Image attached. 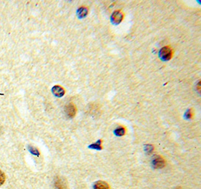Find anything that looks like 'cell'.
<instances>
[{
    "mask_svg": "<svg viewBox=\"0 0 201 189\" xmlns=\"http://www.w3.org/2000/svg\"><path fill=\"white\" fill-rule=\"evenodd\" d=\"M115 133L117 136H123L125 133V129L124 127H122L117 128L115 130Z\"/></svg>",
    "mask_w": 201,
    "mask_h": 189,
    "instance_id": "obj_8",
    "label": "cell"
},
{
    "mask_svg": "<svg viewBox=\"0 0 201 189\" xmlns=\"http://www.w3.org/2000/svg\"><path fill=\"white\" fill-rule=\"evenodd\" d=\"M93 189H109V186L105 182L99 181L94 183L93 186Z\"/></svg>",
    "mask_w": 201,
    "mask_h": 189,
    "instance_id": "obj_7",
    "label": "cell"
},
{
    "mask_svg": "<svg viewBox=\"0 0 201 189\" xmlns=\"http://www.w3.org/2000/svg\"><path fill=\"white\" fill-rule=\"evenodd\" d=\"M145 151L148 153H151V151H153V147L151 146H145Z\"/></svg>",
    "mask_w": 201,
    "mask_h": 189,
    "instance_id": "obj_12",
    "label": "cell"
},
{
    "mask_svg": "<svg viewBox=\"0 0 201 189\" xmlns=\"http://www.w3.org/2000/svg\"><path fill=\"white\" fill-rule=\"evenodd\" d=\"M122 19H123V14L121 12H119V11H115L111 14V20L114 24H118V23H120L121 22Z\"/></svg>",
    "mask_w": 201,
    "mask_h": 189,
    "instance_id": "obj_4",
    "label": "cell"
},
{
    "mask_svg": "<svg viewBox=\"0 0 201 189\" xmlns=\"http://www.w3.org/2000/svg\"><path fill=\"white\" fill-rule=\"evenodd\" d=\"M160 57L163 60H169L172 57V50L169 47H164L160 51Z\"/></svg>",
    "mask_w": 201,
    "mask_h": 189,
    "instance_id": "obj_1",
    "label": "cell"
},
{
    "mask_svg": "<svg viewBox=\"0 0 201 189\" xmlns=\"http://www.w3.org/2000/svg\"><path fill=\"white\" fill-rule=\"evenodd\" d=\"M65 112L69 118H73L76 113V108L72 103H69L65 108Z\"/></svg>",
    "mask_w": 201,
    "mask_h": 189,
    "instance_id": "obj_5",
    "label": "cell"
},
{
    "mask_svg": "<svg viewBox=\"0 0 201 189\" xmlns=\"http://www.w3.org/2000/svg\"><path fill=\"white\" fill-rule=\"evenodd\" d=\"M30 151H31V152H33V154H38V150L36 148H30Z\"/></svg>",
    "mask_w": 201,
    "mask_h": 189,
    "instance_id": "obj_13",
    "label": "cell"
},
{
    "mask_svg": "<svg viewBox=\"0 0 201 189\" xmlns=\"http://www.w3.org/2000/svg\"><path fill=\"white\" fill-rule=\"evenodd\" d=\"M87 14V10L85 8H80V9L78 10V15H79L80 17H85Z\"/></svg>",
    "mask_w": 201,
    "mask_h": 189,
    "instance_id": "obj_9",
    "label": "cell"
},
{
    "mask_svg": "<svg viewBox=\"0 0 201 189\" xmlns=\"http://www.w3.org/2000/svg\"><path fill=\"white\" fill-rule=\"evenodd\" d=\"M5 179H6V176H5V173L0 169V185H3V183L5 182Z\"/></svg>",
    "mask_w": 201,
    "mask_h": 189,
    "instance_id": "obj_11",
    "label": "cell"
},
{
    "mask_svg": "<svg viewBox=\"0 0 201 189\" xmlns=\"http://www.w3.org/2000/svg\"><path fill=\"white\" fill-rule=\"evenodd\" d=\"M54 186L56 189H69L67 181L64 179H62L61 177H59V176L55 178Z\"/></svg>",
    "mask_w": 201,
    "mask_h": 189,
    "instance_id": "obj_2",
    "label": "cell"
},
{
    "mask_svg": "<svg viewBox=\"0 0 201 189\" xmlns=\"http://www.w3.org/2000/svg\"><path fill=\"white\" fill-rule=\"evenodd\" d=\"M101 140H98V141L96 142V143H94V144L91 145V146H90V148H94V149H101L102 148V146H101Z\"/></svg>",
    "mask_w": 201,
    "mask_h": 189,
    "instance_id": "obj_10",
    "label": "cell"
},
{
    "mask_svg": "<svg viewBox=\"0 0 201 189\" xmlns=\"http://www.w3.org/2000/svg\"><path fill=\"white\" fill-rule=\"evenodd\" d=\"M52 92H53V93L55 96H58V97H61L65 93L64 89L62 87L58 86V85H56V86H54L52 88Z\"/></svg>",
    "mask_w": 201,
    "mask_h": 189,
    "instance_id": "obj_6",
    "label": "cell"
},
{
    "mask_svg": "<svg viewBox=\"0 0 201 189\" xmlns=\"http://www.w3.org/2000/svg\"><path fill=\"white\" fill-rule=\"evenodd\" d=\"M176 189H181V188H176Z\"/></svg>",
    "mask_w": 201,
    "mask_h": 189,
    "instance_id": "obj_15",
    "label": "cell"
},
{
    "mask_svg": "<svg viewBox=\"0 0 201 189\" xmlns=\"http://www.w3.org/2000/svg\"><path fill=\"white\" fill-rule=\"evenodd\" d=\"M191 116H192V113H191V110H188V111L187 112V113H186V117H187V118H191Z\"/></svg>",
    "mask_w": 201,
    "mask_h": 189,
    "instance_id": "obj_14",
    "label": "cell"
},
{
    "mask_svg": "<svg viewBox=\"0 0 201 189\" xmlns=\"http://www.w3.org/2000/svg\"><path fill=\"white\" fill-rule=\"evenodd\" d=\"M152 165L155 169H161V168H163L164 167L165 161L163 158H161V156L157 155L155 156L153 161H152Z\"/></svg>",
    "mask_w": 201,
    "mask_h": 189,
    "instance_id": "obj_3",
    "label": "cell"
}]
</instances>
